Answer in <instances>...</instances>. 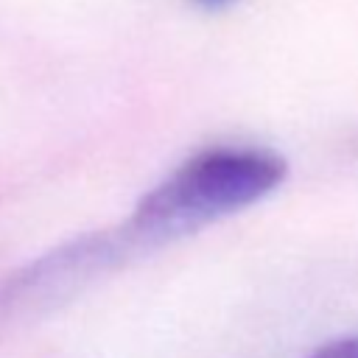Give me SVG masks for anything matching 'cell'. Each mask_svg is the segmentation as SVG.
Returning <instances> with one entry per match:
<instances>
[{
	"instance_id": "cell-1",
	"label": "cell",
	"mask_w": 358,
	"mask_h": 358,
	"mask_svg": "<svg viewBox=\"0 0 358 358\" xmlns=\"http://www.w3.org/2000/svg\"><path fill=\"white\" fill-rule=\"evenodd\" d=\"M285 176L288 162L274 148L246 143L210 145L179 162L117 227L134 257H140L257 204Z\"/></svg>"
},
{
	"instance_id": "cell-3",
	"label": "cell",
	"mask_w": 358,
	"mask_h": 358,
	"mask_svg": "<svg viewBox=\"0 0 358 358\" xmlns=\"http://www.w3.org/2000/svg\"><path fill=\"white\" fill-rule=\"evenodd\" d=\"M308 358H358V336H344L336 341L322 344Z\"/></svg>"
},
{
	"instance_id": "cell-2",
	"label": "cell",
	"mask_w": 358,
	"mask_h": 358,
	"mask_svg": "<svg viewBox=\"0 0 358 358\" xmlns=\"http://www.w3.org/2000/svg\"><path fill=\"white\" fill-rule=\"evenodd\" d=\"M129 260H134V252L120 227H112L76 235L20 266L0 285V336L20 333L59 313Z\"/></svg>"
},
{
	"instance_id": "cell-4",
	"label": "cell",
	"mask_w": 358,
	"mask_h": 358,
	"mask_svg": "<svg viewBox=\"0 0 358 358\" xmlns=\"http://www.w3.org/2000/svg\"><path fill=\"white\" fill-rule=\"evenodd\" d=\"M190 3H196V6H201V8L215 11V8H227V6H232L235 0H190Z\"/></svg>"
}]
</instances>
